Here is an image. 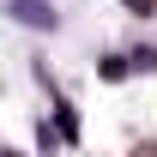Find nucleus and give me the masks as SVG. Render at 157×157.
Segmentation results:
<instances>
[{
	"label": "nucleus",
	"instance_id": "1",
	"mask_svg": "<svg viewBox=\"0 0 157 157\" xmlns=\"http://www.w3.org/2000/svg\"><path fill=\"white\" fill-rule=\"evenodd\" d=\"M127 12H157V0H121Z\"/></svg>",
	"mask_w": 157,
	"mask_h": 157
}]
</instances>
